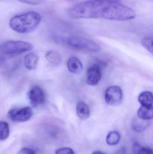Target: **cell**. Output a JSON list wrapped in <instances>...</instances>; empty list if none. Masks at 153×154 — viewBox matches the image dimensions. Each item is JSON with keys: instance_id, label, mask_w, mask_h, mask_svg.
Listing matches in <instances>:
<instances>
[{"instance_id": "obj_1", "label": "cell", "mask_w": 153, "mask_h": 154, "mask_svg": "<svg viewBox=\"0 0 153 154\" xmlns=\"http://www.w3.org/2000/svg\"><path fill=\"white\" fill-rule=\"evenodd\" d=\"M67 13L74 19H102L127 21L134 19L132 8L112 0H88L69 7Z\"/></svg>"}, {"instance_id": "obj_2", "label": "cell", "mask_w": 153, "mask_h": 154, "mask_svg": "<svg viewBox=\"0 0 153 154\" xmlns=\"http://www.w3.org/2000/svg\"><path fill=\"white\" fill-rule=\"evenodd\" d=\"M41 20L39 14L30 11L18 14L11 18L9 25L12 29L19 33H28L33 31Z\"/></svg>"}, {"instance_id": "obj_3", "label": "cell", "mask_w": 153, "mask_h": 154, "mask_svg": "<svg viewBox=\"0 0 153 154\" xmlns=\"http://www.w3.org/2000/svg\"><path fill=\"white\" fill-rule=\"evenodd\" d=\"M63 42L70 48L78 50L97 52L101 48L95 42L82 37H69L63 39Z\"/></svg>"}, {"instance_id": "obj_4", "label": "cell", "mask_w": 153, "mask_h": 154, "mask_svg": "<svg viewBox=\"0 0 153 154\" xmlns=\"http://www.w3.org/2000/svg\"><path fill=\"white\" fill-rule=\"evenodd\" d=\"M33 46L29 42L22 41H8L1 45L0 50L5 55H14L30 51Z\"/></svg>"}, {"instance_id": "obj_5", "label": "cell", "mask_w": 153, "mask_h": 154, "mask_svg": "<svg viewBox=\"0 0 153 154\" xmlns=\"http://www.w3.org/2000/svg\"><path fill=\"white\" fill-rule=\"evenodd\" d=\"M32 115L33 112L31 108L27 106L10 109L8 112V117L13 122L21 123L29 120Z\"/></svg>"}, {"instance_id": "obj_6", "label": "cell", "mask_w": 153, "mask_h": 154, "mask_svg": "<svg viewBox=\"0 0 153 154\" xmlns=\"http://www.w3.org/2000/svg\"><path fill=\"white\" fill-rule=\"evenodd\" d=\"M123 97L122 90L119 86H110L105 92V100L110 106L119 105L122 102Z\"/></svg>"}, {"instance_id": "obj_7", "label": "cell", "mask_w": 153, "mask_h": 154, "mask_svg": "<svg viewBox=\"0 0 153 154\" xmlns=\"http://www.w3.org/2000/svg\"><path fill=\"white\" fill-rule=\"evenodd\" d=\"M28 97L31 104L34 107L44 104L46 100L44 91L37 85L32 86L31 88L28 93Z\"/></svg>"}, {"instance_id": "obj_8", "label": "cell", "mask_w": 153, "mask_h": 154, "mask_svg": "<svg viewBox=\"0 0 153 154\" xmlns=\"http://www.w3.org/2000/svg\"><path fill=\"white\" fill-rule=\"evenodd\" d=\"M101 76L100 67L97 65H93L87 69L86 83L90 86H96L100 80Z\"/></svg>"}, {"instance_id": "obj_9", "label": "cell", "mask_w": 153, "mask_h": 154, "mask_svg": "<svg viewBox=\"0 0 153 154\" xmlns=\"http://www.w3.org/2000/svg\"><path fill=\"white\" fill-rule=\"evenodd\" d=\"M39 57L35 52H31L24 57V64L25 66L29 70H34L38 64Z\"/></svg>"}, {"instance_id": "obj_10", "label": "cell", "mask_w": 153, "mask_h": 154, "mask_svg": "<svg viewBox=\"0 0 153 154\" xmlns=\"http://www.w3.org/2000/svg\"><path fill=\"white\" fill-rule=\"evenodd\" d=\"M67 68L71 73L78 74L83 69V65L79 59L76 57H72L67 62Z\"/></svg>"}, {"instance_id": "obj_11", "label": "cell", "mask_w": 153, "mask_h": 154, "mask_svg": "<svg viewBox=\"0 0 153 154\" xmlns=\"http://www.w3.org/2000/svg\"><path fill=\"white\" fill-rule=\"evenodd\" d=\"M76 114L81 119H87L90 117V109L87 104L83 101H79L76 105Z\"/></svg>"}, {"instance_id": "obj_12", "label": "cell", "mask_w": 153, "mask_h": 154, "mask_svg": "<svg viewBox=\"0 0 153 154\" xmlns=\"http://www.w3.org/2000/svg\"><path fill=\"white\" fill-rule=\"evenodd\" d=\"M137 116L144 120H150L153 116V107H147L142 106L137 111Z\"/></svg>"}, {"instance_id": "obj_13", "label": "cell", "mask_w": 153, "mask_h": 154, "mask_svg": "<svg viewBox=\"0 0 153 154\" xmlns=\"http://www.w3.org/2000/svg\"><path fill=\"white\" fill-rule=\"evenodd\" d=\"M138 101L142 106L147 107H153V94L150 91L142 92L138 96Z\"/></svg>"}, {"instance_id": "obj_14", "label": "cell", "mask_w": 153, "mask_h": 154, "mask_svg": "<svg viewBox=\"0 0 153 154\" xmlns=\"http://www.w3.org/2000/svg\"><path fill=\"white\" fill-rule=\"evenodd\" d=\"M47 60L52 65L57 66L62 62L61 55L57 51H48L46 54Z\"/></svg>"}, {"instance_id": "obj_15", "label": "cell", "mask_w": 153, "mask_h": 154, "mask_svg": "<svg viewBox=\"0 0 153 154\" xmlns=\"http://www.w3.org/2000/svg\"><path fill=\"white\" fill-rule=\"evenodd\" d=\"M9 124L5 121H0V141L6 140L10 134Z\"/></svg>"}, {"instance_id": "obj_16", "label": "cell", "mask_w": 153, "mask_h": 154, "mask_svg": "<svg viewBox=\"0 0 153 154\" xmlns=\"http://www.w3.org/2000/svg\"><path fill=\"white\" fill-rule=\"evenodd\" d=\"M120 139V136L119 133L116 131H112L107 136L106 141L107 143L109 145L114 146L117 144Z\"/></svg>"}, {"instance_id": "obj_17", "label": "cell", "mask_w": 153, "mask_h": 154, "mask_svg": "<svg viewBox=\"0 0 153 154\" xmlns=\"http://www.w3.org/2000/svg\"><path fill=\"white\" fill-rule=\"evenodd\" d=\"M147 120H144L143 119L136 118L132 123V126L134 130L137 132H142L145 130L147 126V123L146 121Z\"/></svg>"}, {"instance_id": "obj_18", "label": "cell", "mask_w": 153, "mask_h": 154, "mask_svg": "<svg viewBox=\"0 0 153 154\" xmlns=\"http://www.w3.org/2000/svg\"><path fill=\"white\" fill-rule=\"evenodd\" d=\"M142 45L148 51L153 53L152 39L151 38H146L143 39L142 41Z\"/></svg>"}, {"instance_id": "obj_19", "label": "cell", "mask_w": 153, "mask_h": 154, "mask_svg": "<svg viewBox=\"0 0 153 154\" xmlns=\"http://www.w3.org/2000/svg\"><path fill=\"white\" fill-rule=\"evenodd\" d=\"M20 2L31 5H38L44 2L45 0H18Z\"/></svg>"}, {"instance_id": "obj_20", "label": "cell", "mask_w": 153, "mask_h": 154, "mask_svg": "<svg viewBox=\"0 0 153 154\" xmlns=\"http://www.w3.org/2000/svg\"><path fill=\"white\" fill-rule=\"evenodd\" d=\"M55 154H75L73 151L68 147L59 148L56 151Z\"/></svg>"}, {"instance_id": "obj_21", "label": "cell", "mask_w": 153, "mask_h": 154, "mask_svg": "<svg viewBox=\"0 0 153 154\" xmlns=\"http://www.w3.org/2000/svg\"><path fill=\"white\" fill-rule=\"evenodd\" d=\"M136 154H153V153L152 150L151 148L141 146Z\"/></svg>"}, {"instance_id": "obj_22", "label": "cell", "mask_w": 153, "mask_h": 154, "mask_svg": "<svg viewBox=\"0 0 153 154\" xmlns=\"http://www.w3.org/2000/svg\"><path fill=\"white\" fill-rule=\"evenodd\" d=\"M17 154H36L35 150L31 148L23 147L22 148Z\"/></svg>"}, {"instance_id": "obj_23", "label": "cell", "mask_w": 153, "mask_h": 154, "mask_svg": "<svg viewBox=\"0 0 153 154\" xmlns=\"http://www.w3.org/2000/svg\"><path fill=\"white\" fill-rule=\"evenodd\" d=\"M92 154H106L105 153H104L102 152H93V153Z\"/></svg>"}, {"instance_id": "obj_24", "label": "cell", "mask_w": 153, "mask_h": 154, "mask_svg": "<svg viewBox=\"0 0 153 154\" xmlns=\"http://www.w3.org/2000/svg\"><path fill=\"white\" fill-rule=\"evenodd\" d=\"M66 1H74V0H66Z\"/></svg>"}, {"instance_id": "obj_25", "label": "cell", "mask_w": 153, "mask_h": 154, "mask_svg": "<svg viewBox=\"0 0 153 154\" xmlns=\"http://www.w3.org/2000/svg\"><path fill=\"white\" fill-rule=\"evenodd\" d=\"M112 1H116H116H118V0H112Z\"/></svg>"}]
</instances>
